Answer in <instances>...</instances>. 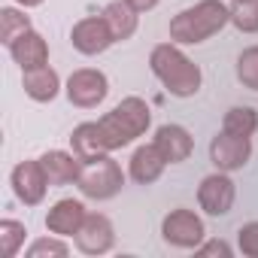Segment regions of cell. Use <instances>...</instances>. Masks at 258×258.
I'll use <instances>...</instances> for the list:
<instances>
[{
    "label": "cell",
    "mask_w": 258,
    "mask_h": 258,
    "mask_svg": "<svg viewBox=\"0 0 258 258\" xmlns=\"http://www.w3.org/2000/svg\"><path fill=\"white\" fill-rule=\"evenodd\" d=\"M152 124V109L143 97H124L118 100L106 115L97 118V131L103 140V149L112 155L115 149L131 146L137 137H143Z\"/></svg>",
    "instance_id": "1"
},
{
    "label": "cell",
    "mask_w": 258,
    "mask_h": 258,
    "mask_svg": "<svg viewBox=\"0 0 258 258\" xmlns=\"http://www.w3.org/2000/svg\"><path fill=\"white\" fill-rule=\"evenodd\" d=\"M149 70L158 76V82L167 88V94L173 97H195L201 91L204 73L201 67L170 40V43H158L149 55Z\"/></svg>",
    "instance_id": "2"
},
{
    "label": "cell",
    "mask_w": 258,
    "mask_h": 258,
    "mask_svg": "<svg viewBox=\"0 0 258 258\" xmlns=\"http://www.w3.org/2000/svg\"><path fill=\"white\" fill-rule=\"evenodd\" d=\"M225 25H231V7L222 0H201L170 19V40L176 46H198L216 37Z\"/></svg>",
    "instance_id": "3"
},
{
    "label": "cell",
    "mask_w": 258,
    "mask_h": 258,
    "mask_svg": "<svg viewBox=\"0 0 258 258\" xmlns=\"http://www.w3.org/2000/svg\"><path fill=\"white\" fill-rule=\"evenodd\" d=\"M121 185H124V173H121V164L112 161V155L82 161V170H79V179H76V188L82 191V198L109 201L121 191Z\"/></svg>",
    "instance_id": "4"
},
{
    "label": "cell",
    "mask_w": 258,
    "mask_h": 258,
    "mask_svg": "<svg viewBox=\"0 0 258 258\" xmlns=\"http://www.w3.org/2000/svg\"><path fill=\"white\" fill-rule=\"evenodd\" d=\"M64 91H67V100H70L73 106H79V109H94L97 103L106 100V94H109V79H106V73L97 70V67H79V70H73V73L67 76Z\"/></svg>",
    "instance_id": "5"
},
{
    "label": "cell",
    "mask_w": 258,
    "mask_h": 258,
    "mask_svg": "<svg viewBox=\"0 0 258 258\" xmlns=\"http://www.w3.org/2000/svg\"><path fill=\"white\" fill-rule=\"evenodd\" d=\"M161 237H164V243H170L176 249H198L207 237V228L195 210L176 207L161 219Z\"/></svg>",
    "instance_id": "6"
},
{
    "label": "cell",
    "mask_w": 258,
    "mask_h": 258,
    "mask_svg": "<svg viewBox=\"0 0 258 258\" xmlns=\"http://www.w3.org/2000/svg\"><path fill=\"white\" fill-rule=\"evenodd\" d=\"M10 185L16 191V198L25 204V207H37L46 201V191H49V176L40 164V158H31V161H19L10 173Z\"/></svg>",
    "instance_id": "7"
},
{
    "label": "cell",
    "mask_w": 258,
    "mask_h": 258,
    "mask_svg": "<svg viewBox=\"0 0 258 258\" xmlns=\"http://www.w3.org/2000/svg\"><path fill=\"white\" fill-rule=\"evenodd\" d=\"M237 201V185L225 170H216L201 179L198 185V207L207 216H228Z\"/></svg>",
    "instance_id": "8"
},
{
    "label": "cell",
    "mask_w": 258,
    "mask_h": 258,
    "mask_svg": "<svg viewBox=\"0 0 258 258\" xmlns=\"http://www.w3.org/2000/svg\"><path fill=\"white\" fill-rule=\"evenodd\" d=\"M70 43H73V49H76L79 55L94 58V55H103V52L115 43V37H112L109 25L103 22V16H85V19H79V22L73 25Z\"/></svg>",
    "instance_id": "9"
},
{
    "label": "cell",
    "mask_w": 258,
    "mask_h": 258,
    "mask_svg": "<svg viewBox=\"0 0 258 258\" xmlns=\"http://www.w3.org/2000/svg\"><path fill=\"white\" fill-rule=\"evenodd\" d=\"M249 158H252V137H237L222 131L210 143V161L216 164V170H225V173L243 170Z\"/></svg>",
    "instance_id": "10"
},
{
    "label": "cell",
    "mask_w": 258,
    "mask_h": 258,
    "mask_svg": "<svg viewBox=\"0 0 258 258\" xmlns=\"http://www.w3.org/2000/svg\"><path fill=\"white\" fill-rule=\"evenodd\" d=\"M73 240L82 255H106L115 246V228L103 213H88Z\"/></svg>",
    "instance_id": "11"
},
{
    "label": "cell",
    "mask_w": 258,
    "mask_h": 258,
    "mask_svg": "<svg viewBox=\"0 0 258 258\" xmlns=\"http://www.w3.org/2000/svg\"><path fill=\"white\" fill-rule=\"evenodd\" d=\"M85 216H88V210H85L82 201H76V198H61V201H55V204L49 207V213H46V231H49V234H58V237H76V231L82 228Z\"/></svg>",
    "instance_id": "12"
},
{
    "label": "cell",
    "mask_w": 258,
    "mask_h": 258,
    "mask_svg": "<svg viewBox=\"0 0 258 258\" xmlns=\"http://www.w3.org/2000/svg\"><path fill=\"white\" fill-rule=\"evenodd\" d=\"M152 143L158 146V152L164 155L167 164H182L195 152V140H191V134L185 131L182 124H161L158 131H155Z\"/></svg>",
    "instance_id": "13"
},
{
    "label": "cell",
    "mask_w": 258,
    "mask_h": 258,
    "mask_svg": "<svg viewBox=\"0 0 258 258\" xmlns=\"http://www.w3.org/2000/svg\"><path fill=\"white\" fill-rule=\"evenodd\" d=\"M164 167H167V161H164V155L158 152V146H155V143H143V146H137L134 155H131L127 176H131L137 185H152V182L161 179Z\"/></svg>",
    "instance_id": "14"
},
{
    "label": "cell",
    "mask_w": 258,
    "mask_h": 258,
    "mask_svg": "<svg viewBox=\"0 0 258 258\" xmlns=\"http://www.w3.org/2000/svg\"><path fill=\"white\" fill-rule=\"evenodd\" d=\"M22 88L31 100L37 103H52L61 91V76L55 67L43 64V67H34V70H22Z\"/></svg>",
    "instance_id": "15"
},
{
    "label": "cell",
    "mask_w": 258,
    "mask_h": 258,
    "mask_svg": "<svg viewBox=\"0 0 258 258\" xmlns=\"http://www.w3.org/2000/svg\"><path fill=\"white\" fill-rule=\"evenodd\" d=\"M40 164L49 176L52 185H67V182H76L79 179V170H82V158L76 152H64V149H49L40 155Z\"/></svg>",
    "instance_id": "16"
},
{
    "label": "cell",
    "mask_w": 258,
    "mask_h": 258,
    "mask_svg": "<svg viewBox=\"0 0 258 258\" xmlns=\"http://www.w3.org/2000/svg\"><path fill=\"white\" fill-rule=\"evenodd\" d=\"M10 55L13 61L22 67V70H34V67H43L49 64V43L43 34H37L34 28L28 34H22L13 46H10Z\"/></svg>",
    "instance_id": "17"
},
{
    "label": "cell",
    "mask_w": 258,
    "mask_h": 258,
    "mask_svg": "<svg viewBox=\"0 0 258 258\" xmlns=\"http://www.w3.org/2000/svg\"><path fill=\"white\" fill-rule=\"evenodd\" d=\"M103 22L109 25L115 43H124V40H131L137 34V25H140V13L127 4V0H109V4L103 7Z\"/></svg>",
    "instance_id": "18"
},
{
    "label": "cell",
    "mask_w": 258,
    "mask_h": 258,
    "mask_svg": "<svg viewBox=\"0 0 258 258\" xmlns=\"http://www.w3.org/2000/svg\"><path fill=\"white\" fill-rule=\"evenodd\" d=\"M222 131L237 137H252L258 131V112L252 106H231L222 118Z\"/></svg>",
    "instance_id": "19"
},
{
    "label": "cell",
    "mask_w": 258,
    "mask_h": 258,
    "mask_svg": "<svg viewBox=\"0 0 258 258\" xmlns=\"http://www.w3.org/2000/svg\"><path fill=\"white\" fill-rule=\"evenodd\" d=\"M28 31H31V19L25 16V10H16V7L0 10V40H4L7 49Z\"/></svg>",
    "instance_id": "20"
},
{
    "label": "cell",
    "mask_w": 258,
    "mask_h": 258,
    "mask_svg": "<svg viewBox=\"0 0 258 258\" xmlns=\"http://www.w3.org/2000/svg\"><path fill=\"white\" fill-rule=\"evenodd\" d=\"M25 237H28V228L16 219H0V252L4 258H16L19 249L25 246Z\"/></svg>",
    "instance_id": "21"
},
{
    "label": "cell",
    "mask_w": 258,
    "mask_h": 258,
    "mask_svg": "<svg viewBox=\"0 0 258 258\" xmlns=\"http://www.w3.org/2000/svg\"><path fill=\"white\" fill-rule=\"evenodd\" d=\"M231 25L240 34H258V0H234L231 4Z\"/></svg>",
    "instance_id": "22"
},
{
    "label": "cell",
    "mask_w": 258,
    "mask_h": 258,
    "mask_svg": "<svg viewBox=\"0 0 258 258\" xmlns=\"http://www.w3.org/2000/svg\"><path fill=\"white\" fill-rule=\"evenodd\" d=\"M67 255H70L67 237H58V234L34 240L28 246V252H25V258H67Z\"/></svg>",
    "instance_id": "23"
},
{
    "label": "cell",
    "mask_w": 258,
    "mask_h": 258,
    "mask_svg": "<svg viewBox=\"0 0 258 258\" xmlns=\"http://www.w3.org/2000/svg\"><path fill=\"white\" fill-rule=\"evenodd\" d=\"M237 79L243 88L258 91V46H249L237 58Z\"/></svg>",
    "instance_id": "24"
},
{
    "label": "cell",
    "mask_w": 258,
    "mask_h": 258,
    "mask_svg": "<svg viewBox=\"0 0 258 258\" xmlns=\"http://www.w3.org/2000/svg\"><path fill=\"white\" fill-rule=\"evenodd\" d=\"M237 246L246 258H258V222H246L237 231Z\"/></svg>",
    "instance_id": "25"
},
{
    "label": "cell",
    "mask_w": 258,
    "mask_h": 258,
    "mask_svg": "<svg viewBox=\"0 0 258 258\" xmlns=\"http://www.w3.org/2000/svg\"><path fill=\"white\" fill-rule=\"evenodd\" d=\"M195 252H198V255H222V258H231V255H234V249H231L225 240H210V243H201Z\"/></svg>",
    "instance_id": "26"
},
{
    "label": "cell",
    "mask_w": 258,
    "mask_h": 258,
    "mask_svg": "<svg viewBox=\"0 0 258 258\" xmlns=\"http://www.w3.org/2000/svg\"><path fill=\"white\" fill-rule=\"evenodd\" d=\"M127 4H131L137 13H149V10H155L161 4V0H127Z\"/></svg>",
    "instance_id": "27"
},
{
    "label": "cell",
    "mask_w": 258,
    "mask_h": 258,
    "mask_svg": "<svg viewBox=\"0 0 258 258\" xmlns=\"http://www.w3.org/2000/svg\"><path fill=\"white\" fill-rule=\"evenodd\" d=\"M13 4H19L22 10H34V7H40L43 0H13Z\"/></svg>",
    "instance_id": "28"
}]
</instances>
